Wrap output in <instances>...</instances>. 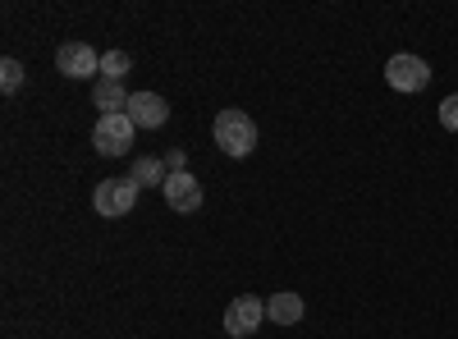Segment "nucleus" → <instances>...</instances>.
Masks as SVG:
<instances>
[{
	"label": "nucleus",
	"instance_id": "1",
	"mask_svg": "<svg viewBox=\"0 0 458 339\" xmlns=\"http://www.w3.org/2000/svg\"><path fill=\"white\" fill-rule=\"evenodd\" d=\"M211 133H216V147H220L225 157H239V161H243V157L257 152V124L248 120V110H234V106L220 110L216 124H211Z\"/></svg>",
	"mask_w": 458,
	"mask_h": 339
},
{
	"label": "nucleus",
	"instance_id": "5",
	"mask_svg": "<svg viewBox=\"0 0 458 339\" xmlns=\"http://www.w3.org/2000/svg\"><path fill=\"white\" fill-rule=\"evenodd\" d=\"M55 69L64 79H92V73H101V55L88 42H64L55 51Z\"/></svg>",
	"mask_w": 458,
	"mask_h": 339
},
{
	"label": "nucleus",
	"instance_id": "15",
	"mask_svg": "<svg viewBox=\"0 0 458 339\" xmlns=\"http://www.w3.org/2000/svg\"><path fill=\"white\" fill-rule=\"evenodd\" d=\"M165 165H170V174H179V170H188V157L179 152V147H174V152L165 157Z\"/></svg>",
	"mask_w": 458,
	"mask_h": 339
},
{
	"label": "nucleus",
	"instance_id": "11",
	"mask_svg": "<svg viewBox=\"0 0 458 339\" xmlns=\"http://www.w3.org/2000/svg\"><path fill=\"white\" fill-rule=\"evenodd\" d=\"M165 179H170V165L165 161H157V157H138L133 161V183L138 188H151V183L165 188Z\"/></svg>",
	"mask_w": 458,
	"mask_h": 339
},
{
	"label": "nucleus",
	"instance_id": "2",
	"mask_svg": "<svg viewBox=\"0 0 458 339\" xmlns=\"http://www.w3.org/2000/svg\"><path fill=\"white\" fill-rule=\"evenodd\" d=\"M386 83L394 88V92H427L431 88V64L422 60V55H408V51H399V55H390L386 60Z\"/></svg>",
	"mask_w": 458,
	"mask_h": 339
},
{
	"label": "nucleus",
	"instance_id": "12",
	"mask_svg": "<svg viewBox=\"0 0 458 339\" xmlns=\"http://www.w3.org/2000/svg\"><path fill=\"white\" fill-rule=\"evenodd\" d=\"M101 73H106L110 83H124V73H129V55H124V51H106V55H101Z\"/></svg>",
	"mask_w": 458,
	"mask_h": 339
},
{
	"label": "nucleus",
	"instance_id": "10",
	"mask_svg": "<svg viewBox=\"0 0 458 339\" xmlns=\"http://www.w3.org/2000/svg\"><path fill=\"white\" fill-rule=\"evenodd\" d=\"M92 101H97L101 115H124V110H129V92H124V83H110V79L97 83Z\"/></svg>",
	"mask_w": 458,
	"mask_h": 339
},
{
	"label": "nucleus",
	"instance_id": "7",
	"mask_svg": "<svg viewBox=\"0 0 458 339\" xmlns=\"http://www.w3.org/2000/svg\"><path fill=\"white\" fill-rule=\"evenodd\" d=\"M124 115H129L138 129H161V124L170 120V106H165V97H161V92H133Z\"/></svg>",
	"mask_w": 458,
	"mask_h": 339
},
{
	"label": "nucleus",
	"instance_id": "3",
	"mask_svg": "<svg viewBox=\"0 0 458 339\" xmlns=\"http://www.w3.org/2000/svg\"><path fill=\"white\" fill-rule=\"evenodd\" d=\"M92 207H97V216H106V220L129 216V211L138 207V183H133V179H101L97 193H92Z\"/></svg>",
	"mask_w": 458,
	"mask_h": 339
},
{
	"label": "nucleus",
	"instance_id": "6",
	"mask_svg": "<svg viewBox=\"0 0 458 339\" xmlns=\"http://www.w3.org/2000/svg\"><path fill=\"white\" fill-rule=\"evenodd\" d=\"M261 317H266V303H261V298H252V293H239L234 303L225 308V330L234 335V339H248V335L261 326Z\"/></svg>",
	"mask_w": 458,
	"mask_h": 339
},
{
	"label": "nucleus",
	"instance_id": "8",
	"mask_svg": "<svg viewBox=\"0 0 458 339\" xmlns=\"http://www.w3.org/2000/svg\"><path fill=\"white\" fill-rule=\"evenodd\" d=\"M161 193H165V202H170L174 211H198V207H202V183H198L193 174H188V170L170 174Z\"/></svg>",
	"mask_w": 458,
	"mask_h": 339
},
{
	"label": "nucleus",
	"instance_id": "13",
	"mask_svg": "<svg viewBox=\"0 0 458 339\" xmlns=\"http://www.w3.org/2000/svg\"><path fill=\"white\" fill-rule=\"evenodd\" d=\"M0 88H5L10 97L23 88V64H19V60H5V64H0Z\"/></svg>",
	"mask_w": 458,
	"mask_h": 339
},
{
	"label": "nucleus",
	"instance_id": "4",
	"mask_svg": "<svg viewBox=\"0 0 458 339\" xmlns=\"http://www.w3.org/2000/svg\"><path fill=\"white\" fill-rule=\"evenodd\" d=\"M133 133H138V124L129 115H101L97 129H92V147L101 157H124L133 147Z\"/></svg>",
	"mask_w": 458,
	"mask_h": 339
},
{
	"label": "nucleus",
	"instance_id": "14",
	"mask_svg": "<svg viewBox=\"0 0 458 339\" xmlns=\"http://www.w3.org/2000/svg\"><path fill=\"white\" fill-rule=\"evenodd\" d=\"M440 124H445L449 133H458V92L440 101Z\"/></svg>",
	"mask_w": 458,
	"mask_h": 339
},
{
	"label": "nucleus",
	"instance_id": "9",
	"mask_svg": "<svg viewBox=\"0 0 458 339\" xmlns=\"http://www.w3.org/2000/svg\"><path fill=\"white\" fill-rule=\"evenodd\" d=\"M302 312H308V308H302V298L298 293H271V303H266V317H271L276 326H298L302 321Z\"/></svg>",
	"mask_w": 458,
	"mask_h": 339
}]
</instances>
